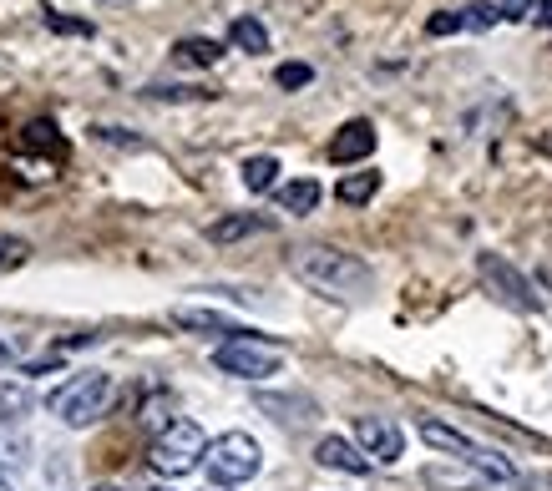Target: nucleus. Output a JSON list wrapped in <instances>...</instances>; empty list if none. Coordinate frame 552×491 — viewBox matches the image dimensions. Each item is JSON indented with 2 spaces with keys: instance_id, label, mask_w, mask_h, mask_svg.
<instances>
[{
  "instance_id": "1",
  "label": "nucleus",
  "mask_w": 552,
  "mask_h": 491,
  "mask_svg": "<svg viewBox=\"0 0 552 491\" xmlns=\"http://www.w3.org/2000/svg\"><path fill=\"white\" fill-rule=\"evenodd\" d=\"M289 269L299 284H309L314 294L325 299H340V304H355L375 289V274L365 259L345 254V249H330V243H304V249L289 254Z\"/></svg>"
},
{
  "instance_id": "2",
  "label": "nucleus",
  "mask_w": 552,
  "mask_h": 491,
  "mask_svg": "<svg viewBox=\"0 0 552 491\" xmlns=\"http://www.w3.org/2000/svg\"><path fill=\"white\" fill-rule=\"evenodd\" d=\"M112 405V375L107 370H87V375H71L56 395H51V411L66 426H92L97 416H107Z\"/></svg>"
},
{
  "instance_id": "3",
  "label": "nucleus",
  "mask_w": 552,
  "mask_h": 491,
  "mask_svg": "<svg viewBox=\"0 0 552 491\" xmlns=\"http://www.w3.org/2000/svg\"><path fill=\"white\" fill-rule=\"evenodd\" d=\"M203 466H208V481H213V486H244V481L259 476L264 451H259V441H254L249 431H228V436L208 441Z\"/></svg>"
},
{
  "instance_id": "4",
  "label": "nucleus",
  "mask_w": 552,
  "mask_h": 491,
  "mask_svg": "<svg viewBox=\"0 0 552 491\" xmlns=\"http://www.w3.org/2000/svg\"><path fill=\"white\" fill-rule=\"evenodd\" d=\"M203 456H208V436L193 421H173L168 431H157V441L147 451L157 476H188L193 466H203Z\"/></svg>"
},
{
  "instance_id": "5",
  "label": "nucleus",
  "mask_w": 552,
  "mask_h": 491,
  "mask_svg": "<svg viewBox=\"0 0 552 491\" xmlns=\"http://www.w3.org/2000/svg\"><path fill=\"white\" fill-rule=\"evenodd\" d=\"M421 441L436 446V451H446V456H456V461H466V466L487 471L492 481H512V461H507L502 451H492V446H482V441L461 436V431L446 426V421H421Z\"/></svg>"
},
{
  "instance_id": "6",
  "label": "nucleus",
  "mask_w": 552,
  "mask_h": 491,
  "mask_svg": "<svg viewBox=\"0 0 552 491\" xmlns=\"http://www.w3.org/2000/svg\"><path fill=\"white\" fill-rule=\"evenodd\" d=\"M213 365H218L223 375H233V380H269V375H279L284 350H279L274 340L244 335V340H223V345L213 350Z\"/></svg>"
},
{
  "instance_id": "7",
  "label": "nucleus",
  "mask_w": 552,
  "mask_h": 491,
  "mask_svg": "<svg viewBox=\"0 0 552 491\" xmlns=\"http://www.w3.org/2000/svg\"><path fill=\"white\" fill-rule=\"evenodd\" d=\"M477 274H482V284H487L507 309H522V314H537V309H542L537 289H532V284H527L502 254H482V259H477Z\"/></svg>"
},
{
  "instance_id": "8",
  "label": "nucleus",
  "mask_w": 552,
  "mask_h": 491,
  "mask_svg": "<svg viewBox=\"0 0 552 491\" xmlns=\"http://www.w3.org/2000/svg\"><path fill=\"white\" fill-rule=\"evenodd\" d=\"M355 441H360V451H365L370 461H380V466H396L401 451H406V436H401V426L390 421V416H360V421H355Z\"/></svg>"
},
{
  "instance_id": "9",
  "label": "nucleus",
  "mask_w": 552,
  "mask_h": 491,
  "mask_svg": "<svg viewBox=\"0 0 552 491\" xmlns=\"http://www.w3.org/2000/svg\"><path fill=\"white\" fill-rule=\"evenodd\" d=\"M370 152H375V122L370 117H350L330 137V162H340V168H345V162H365Z\"/></svg>"
},
{
  "instance_id": "10",
  "label": "nucleus",
  "mask_w": 552,
  "mask_h": 491,
  "mask_svg": "<svg viewBox=\"0 0 552 491\" xmlns=\"http://www.w3.org/2000/svg\"><path fill=\"white\" fill-rule=\"evenodd\" d=\"M314 461L330 466V471H345V476H370V456L345 436H325L320 446H314Z\"/></svg>"
},
{
  "instance_id": "11",
  "label": "nucleus",
  "mask_w": 552,
  "mask_h": 491,
  "mask_svg": "<svg viewBox=\"0 0 552 491\" xmlns=\"http://www.w3.org/2000/svg\"><path fill=\"white\" fill-rule=\"evenodd\" d=\"M173 324H178V330H198V335H228V340L254 335V330L233 324V319H228V314H218V309H173Z\"/></svg>"
},
{
  "instance_id": "12",
  "label": "nucleus",
  "mask_w": 552,
  "mask_h": 491,
  "mask_svg": "<svg viewBox=\"0 0 552 491\" xmlns=\"http://www.w3.org/2000/svg\"><path fill=\"white\" fill-rule=\"evenodd\" d=\"M421 481H426V486H441V491H477V486H487L492 476L477 471V466H466V461H456V466H426Z\"/></svg>"
},
{
  "instance_id": "13",
  "label": "nucleus",
  "mask_w": 552,
  "mask_h": 491,
  "mask_svg": "<svg viewBox=\"0 0 552 491\" xmlns=\"http://www.w3.org/2000/svg\"><path fill=\"white\" fill-rule=\"evenodd\" d=\"M269 228H274V218H264V213H228V218L208 223V243H239V238L269 233Z\"/></svg>"
},
{
  "instance_id": "14",
  "label": "nucleus",
  "mask_w": 552,
  "mask_h": 491,
  "mask_svg": "<svg viewBox=\"0 0 552 491\" xmlns=\"http://www.w3.org/2000/svg\"><path fill=\"white\" fill-rule=\"evenodd\" d=\"M0 466H31V441L21 431V421H6L0 416Z\"/></svg>"
},
{
  "instance_id": "15",
  "label": "nucleus",
  "mask_w": 552,
  "mask_h": 491,
  "mask_svg": "<svg viewBox=\"0 0 552 491\" xmlns=\"http://www.w3.org/2000/svg\"><path fill=\"white\" fill-rule=\"evenodd\" d=\"M279 208L284 213H314V208H320V183H314V178H294V183H284L279 188Z\"/></svg>"
},
{
  "instance_id": "16",
  "label": "nucleus",
  "mask_w": 552,
  "mask_h": 491,
  "mask_svg": "<svg viewBox=\"0 0 552 491\" xmlns=\"http://www.w3.org/2000/svg\"><path fill=\"white\" fill-rule=\"evenodd\" d=\"M173 56H178L183 66H218V61H223V46H218L213 36H183V41L173 46Z\"/></svg>"
},
{
  "instance_id": "17",
  "label": "nucleus",
  "mask_w": 552,
  "mask_h": 491,
  "mask_svg": "<svg viewBox=\"0 0 552 491\" xmlns=\"http://www.w3.org/2000/svg\"><path fill=\"white\" fill-rule=\"evenodd\" d=\"M274 183H279V157L274 152H259V157L244 162V188L249 193H274Z\"/></svg>"
},
{
  "instance_id": "18",
  "label": "nucleus",
  "mask_w": 552,
  "mask_h": 491,
  "mask_svg": "<svg viewBox=\"0 0 552 491\" xmlns=\"http://www.w3.org/2000/svg\"><path fill=\"white\" fill-rule=\"evenodd\" d=\"M375 193H380V173H345V178L335 183V198H340V203H350V208L370 203Z\"/></svg>"
},
{
  "instance_id": "19",
  "label": "nucleus",
  "mask_w": 552,
  "mask_h": 491,
  "mask_svg": "<svg viewBox=\"0 0 552 491\" xmlns=\"http://www.w3.org/2000/svg\"><path fill=\"white\" fill-rule=\"evenodd\" d=\"M228 41L239 46V51H249V56H259V51H269V31H264V21H254V16H239L228 26Z\"/></svg>"
},
{
  "instance_id": "20",
  "label": "nucleus",
  "mask_w": 552,
  "mask_h": 491,
  "mask_svg": "<svg viewBox=\"0 0 552 491\" xmlns=\"http://www.w3.org/2000/svg\"><path fill=\"white\" fill-rule=\"evenodd\" d=\"M41 26H46L51 36H82V41H92V36H97V26H92V21L66 16V11H56V6H41Z\"/></svg>"
},
{
  "instance_id": "21",
  "label": "nucleus",
  "mask_w": 552,
  "mask_h": 491,
  "mask_svg": "<svg viewBox=\"0 0 552 491\" xmlns=\"http://www.w3.org/2000/svg\"><path fill=\"white\" fill-rule=\"evenodd\" d=\"M21 147H26V152H51V157H61V152H66V142H61L56 122H26Z\"/></svg>"
},
{
  "instance_id": "22",
  "label": "nucleus",
  "mask_w": 552,
  "mask_h": 491,
  "mask_svg": "<svg viewBox=\"0 0 552 491\" xmlns=\"http://www.w3.org/2000/svg\"><path fill=\"white\" fill-rule=\"evenodd\" d=\"M142 97L147 102H213L218 92H208V87H163V81H157V87H142Z\"/></svg>"
},
{
  "instance_id": "23",
  "label": "nucleus",
  "mask_w": 552,
  "mask_h": 491,
  "mask_svg": "<svg viewBox=\"0 0 552 491\" xmlns=\"http://www.w3.org/2000/svg\"><path fill=\"white\" fill-rule=\"evenodd\" d=\"M26 411H31V390L16 385V380H11V385L0 380V416H6V421H21Z\"/></svg>"
},
{
  "instance_id": "24",
  "label": "nucleus",
  "mask_w": 552,
  "mask_h": 491,
  "mask_svg": "<svg viewBox=\"0 0 552 491\" xmlns=\"http://www.w3.org/2000/svg\"><path fill=\"white\" fill-rule=\"evenodd\" d=\"M461 16H466V31H492V26L502 21V11H497V6H487V0H466Z\"/></svg>"
},
{
  "instance_id": "25",
  "label": "nucleus",
  "mask_w": 552,
  "mask_h": 491,
  "mask_svg": "<svg viewBox=\"0 0 552 491\" xmlns=\"http://www.w3.org/2000/svg\"><path fill=\"white\" fill-rule=\"evenodd\" d=\"M274 81H279L284 92H299V87H309V81H314V66H309V61H284V66L274 71Z\"/></svg>"
},
{
  "instance_id": "26",
  "label": "nucleus",
  "mask_w": 552,
  "mask_h": 491,
  "mask_svg": "<svg viewBox=\"0 0 552 491\" xmlns=\"http://www.w3.org/2000/svg\"><path fill=\"white\" fill-rule=\"evenodd\" d=\"M31 259V243L26 238H11V233H0V269H21Z\"/></svg>"
},
{
  "instance_id": "27",
  "label": "nucleus",
  "mask_w": 552,
  "mask_h": 491,
  "mask_svg": "<svg viewBox=\"0 0 552 491\" xmlns=\"http://www.w3.org/2000/svg\"><path fill=\"white\" fill-rule=\"evenodd\" d=\"M456 31H466V16H461V11H436V16L426 21V36H456Z\"/></svg>"
},
{
  "instance_id": "28",
  "label": "nucleus",
  "mask_w": 552,
  "mask_h": 491,
  "mask_svg": "<svg viewBox=\"0 0 552 491\" xmlns=\"http://www.w3.org/2000/svg\"><path fill=\"white\" fill-rule=\"evenodd\" d=\"M497 11H502V21H527L532 16V0H497Z\"/></svg>"
},
{
  "instance_id": "29",
  "label": "nucleus",
  "mask_w": 552,
  "mask_h": 491,
  "mask_svg": "<svg viewBox=\"0 0 552 491\" xmlns=\"http://www.w3.org/2000/svg\"><path fill=\"white\" fill-rule=\"evenodd\" d=\"M97 137L112 142V147H142V137H132V132H122V127H97Z\"/></svg>"
},
{
  "instance_id": "30",
  "label": "nucleus",
  "mask_w": 552,
  "mask_h": 491,
  "mask_svg": "<svg viewBox=\"0 0 552 491\" xmlns=\"http://www.w3.org/2000/svg\"><path fill=\"white\" fill-rule=\"evenodd\" d=\"M532 21L552 31V0H537V6H532Z\"/></svg>"
},
{
  "instance_id": "31",
  "label": "nucleus",
  "mask_w": 552,
  "mask_h": 491,
  "mask_svg": "<svg viewBox=\"0 0 552 491\" xmlns=\"http://www.w3.org/2000/svg\"><path fill=\"white\" fill-rule=\"evenodd\" d=\"M11 360H16V350H11L6 340H0V365H11Z\"/></svg>"
},
{
  "instance_id": "32",
  "label": "nucleus",
  "mask_w": 552,
  "mask_h": 491,
  "mask_svg": "<svg viewBox=\"0 0 552 491\" xmlns=\"http://www.w3.org/2000/svg\"><path fill=\"white\" fill-rule=\"evenodd\" d=\"M0 491H16V486H11V481H6V476H0Z\"/></svg>"
},
{
  "instance_id": "33",
  "label": "nucleus",
  "mask_w": 552,
  "mask_h": 491,
  "mask_svg": "<svg viewBox=\"0 0 552 491\" xmlns=\"http://www.w3.org/2000/svg\"><path fill=\"white\" fill-rule=\"evenodd\" d=\"M92 491H122V486H92Z\"/></svg>"
},
{
  "instance_id": "34",
  "label": "nucleus",
  "mask_w": 552,
  "mask_h": 491,
  "mask_svg": "<svg viewBox=\"0 0 552 491\" xmlns=\"http://www.w3.org/2000/svg\"><path fill=\"white\" fill-rule=\"evenodd\" d=\"M152 491H163V486H152Z\"/></svg>"
}]
</instances>
